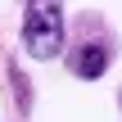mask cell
Returning a JSON list of instances; mask_svg holds the SVG:
<instances>
[{"instance_id":"cell-1","label":"cell","mask_w":122,"mask_h":122,"mask_svg":"<svg viewBox=\"0 0 122 122\" xmlns=\"http://www.w3.org/2000/svg\"><path fill=\"white\" fill-rule=\"evenodd\" d=\"M23 50L32 59L63 54V0H27L23 5Z\"/></svg>"},{"instance_id":"cell-2","label":"cell","mask_w":122,"mask_h":122,"mask_svg":"<svg viewBox=\"0 0 122 122\" xmlns=\"http://www.w3.org/2000/svg\"><path fill=\"white\" fill-rule=\"evenodd\" d=\"M109 63H113V45H109V36H100V41H77L72 50H68V68H72V77H81V81H100L104 72H109Z\"/></svg>"}]
</instances>
